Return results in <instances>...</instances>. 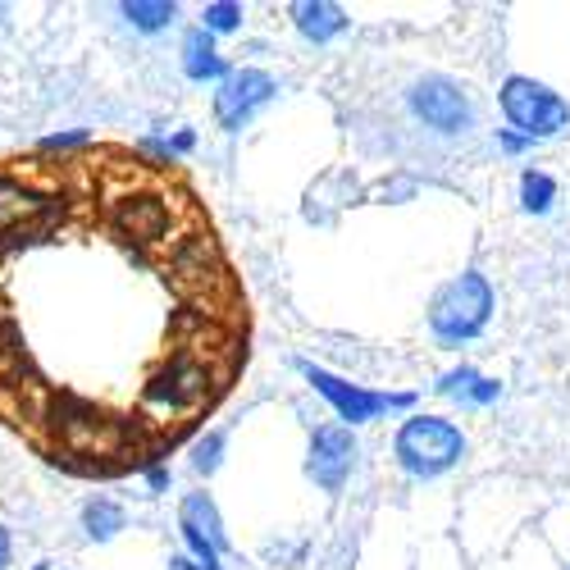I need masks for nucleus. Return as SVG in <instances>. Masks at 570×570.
<instances>
[{
    "label": "nucleus",
    "instance_id": "1",
    "mask_svg": "<svg viewBox=\"0 0 570 570\" xmlns=\"http://www.w3.org/2000/svg\"><path fill=\"white\" fill-rule=\"evenodd\" d=\"M247 356L243 278L174 160L82 132L0 160V424L46 465L156 470Z\"/></svg>",
    "mask_w": 570,
    "mask_h": 570
},
{
    "label": "nucleus",
    "instance_id": "2",
    "mask_svg": "<svg viewBox=\"0 0 570 570\" xmlns=\"http://www.w3.org/2000/svg\"><path fill=\"white\" fill-rule=\"evenodd\" d=\"M489 320H493V288H489V278L480 269L456 274L430 302V328H434V338L448 343V347L480 338L489 328Z\"/></svg>",
    "mask_w": 570,
    "mask_h": 570
},
{
    "label": "nucleus",
    "instance_id": "3",
    "mask_svg": "<svg viewBox=\"0 0 570 570\" xmlns=\"http://www.w3.org/2000/svg\"><path fill=\"white\" fill-rule=\"evenodd\" d=\"M393 452H397V465L415 474V480H439V474H448L465 456V439L443 415H411L393 439Z\"/></svg>",
    "mask_w": 570,
    "mask_h": 570
},
{
    "label": "nucleus",
    "instance_id": "4",
    "mask_svg": "<svg viewBox=\"0 0 570 570\" xmlns=\"http://www.w3.org/2000/svg\"><path fill=\"white\" fill-rule=\"evenodd\" d=\"M502 115L511 119V128H520V137H552L570 124V106L557 97L552 87L534 82V78H507L502 82Z\"/></svg>",
    "mask_w": 570,
    "mask_h": 570
},
{
    "label": "nucleus",
    "instance_id": "5",
    "mask_svg": "<svg viewBox=\"0 0 570 570\" xmlns=\"http://www.w3.org/2000/svg\"><path fill=\"white\" fill-rule=\"evenodd\" d=\"M411 110H415V119L424 128L448 132V137H456V132H465L474 124V106L465 97V87L443 78V73H430V78H420L411 87Z\"/></svg>",
    "mask_w": 570,
    "mask_h": 570
},
{
    "label": "nucleus",
    "instance_id": "6",
    "mask_svg": "<svg viewBox=\"0 0 570 570\" xmlns=\"http://www.w3.org/2000/svg\"><path fill=\"white\" fill-rule=\"evenodd\" d=\"M274 78L265 69H233L224 73L219 91H215V124L224 132H237L256 119V110H265L274 101Z\"/></svg>",
    "mask_w": 570,
    "mask_h": 570
},
{
    "label": "nucleus",
    "instance_id": "7",
    "mask_svg": "<svg viewBox=\"0 0 570 570\" xmlns=\"http://www.w3.org/2000/svg\"><path fill=\"white\" fill-rule=\"evenodd\" d=\"M302 374L315 384V393L334 406L347 424H361V420H374V415H384V411H393V406H411L415 397L411 393H370V389H356V384H347V379H338V374H328V370H320V365H306L302 361Z\"/></svg>",
    "mask_w": 570,
    "mask_h": 570
},
{
    "label": "nucleus",
    "instance_id": "8",
    "mask_svg": "<svg viewBox=\"0 0 570 570\" xmlns=\"http://www.w3.org/2000/svg\"><path fill=\"white\" fill-rule=\"evenodd\" d=\"M178 530H183V543L193 548V557L202 561V570H224V552H228V539H224V520H219V507L210 502V493H187L183 507H178Z\"/></svg>",
    "mask_w": 570,
    "mask_h": 570
},
{
    "label": "nucleus",
    "instance_id": "9",
    "mask_svg": "<svg viewBox=\"0 0 570 570\" xmlns=\"http://www.w3.org/2000/svg\"><path fill=\"white\" fill-rule=\"evenodd\" d=\"M356 465V439L347 424H324L311 439V456H306V474L324 489V493H338L347 484V474Z\"/></svg>",
    "mask_w": 570,
    "mask_h": 570
},
{
    "label": "nucleus",
    "instance_id": "10",
    "mask_svg": "<svg viewBox=\"0 0 570 570\" xmlns=\"http://www.w3.org/2000/svg\"><path fill=\"white\" fill-rule=\"evenodd\" d=\"M293 23L306 41H334L347 28V10L328 6V0H297L293 6Z\"/></svg>",
    "mask_w": 570,
    "mask_h": 570
},
{
    "label": "nucleus",
    "instance_id": "11",
    "mask_svg": "<svg viewBox=\"0 0 570 570\" xmlns=\"http://www.w3.org/2000/svg\"><path fill=\"white\" fill-rule=\"evenodd\" d=\"M183 73L193 82H206V78H219L224 73V60L215 51V37L206 28H193L183 37Z\"/></svg>",
    "mask_w": 570,
    "mask_h": 570
},
{
    "label": "nucleus",
    "instance_id": "12",
    "mask_svg": "<svg viewBox=\"0 0 570 570\" xmlns=\"http://www.w3.org/2000/svg\"><path fill=\"white\" fill-rule=\"evenodd\" d=\"M439 393H448V397H465V402H474V406H489V402L502 393V384H493V379H484V374H474L470 365H461V370L443 374Z\"/></svg>",
    "mask_w": 570,
    "mask_h": 570
},
{
    "label": "nucleus",
    "instance_id": "13",
    "mask_svg": "<svg viewBox=\"0 0 570 570\" xmlns=\"http://www.w3.org/2000/svg\"><path fill=\"white\" fill-rule=\"evenodd\" d=\"M82 525H87V534L97 539V543H106V539H115L124 530V507L110 502V498H91L82 507Z\"/></svg>",
    "mask_w": 570,
    "mask_h": 570
},
{
    "label": "nucleus",
    "instance_id": "14",
    "mask_svg": "<svg viewBox=\"0 0 570 570\" xmlns=\"http://www.w3.org/2000/svg\"><path fill=\"white\" fill-rule=\"evenodd\" d=\"M174 14H178L174 0H128V6H124V19L132 28H141V32H160Z\"/></svg>",
    "mask_w": 570,
    "mask_h": 570
},
{
    "label": "nucleus",
    "instance_id": "15",
    "mask_svg": "<svg viewBox=\"0 0 570 570\" xmlns=\"http://www.w3.org/2000/svg\"><path fill=\"white\" fill-rule=\"evenodd\" d=\"M552 197H557V183L543 169H525V174H520V206H525V210L543 215L552 206Z\"/></svg>",
    "mask_w": 570,
    "mask_h": 570
},
{
    "label": "nucleus",
    "instance_id": "16",
    "mask_svg": "<svg viewBox=\"0 0 570 570\" xmlns=\"http://www.w3.org/2000/svg\"><path fill=\"white\" fill-rule=\"evenodd\" d=\"M233 28H243V6H233V0L206 6V32H233Z\"/></svg>",
    "mask_w": 570,
    "mask_h": 570
},
{
    "label": "nucleus",
    "instance_id": "17",
    "mask_svg": "<svg viewBox=\"0 0 570 570\" xmlns=\"http://www.w3.org/2000/svg\"><path fill=\"white\" fill-rule=\"evenodd\" d=\"M219 448H224V439H219V434H210V439L202 443V456H197V470H202V474H210V470L219 465Z\"/></svg>",
    "mask_w": 570,
    "mask_h": 570
},
{
    "label": "nucleus",
    "instance_id": "18",
    "mask_svg": "<svg viewBox=\"0 0 570 570\" xmlns=\"http://www.w3.org/2000/svg\"><path fill=\"white\" fill-rule=\"evenodd\" d=\"M10 552H14V543H10V530H6V525H0V570H6V566H10Z\"/></svg>",
    "mask_w": 570,
    "mask_h": 570
},
{
    "label": "nucleus",
    "instance_id": "19",
    "mask_svg": "<svg viewBox=\"0 0 570 570\" xmlns=\"http://www.w3.org/2000/svg\"><path fill=\"white\" fill-rule=\"evenodd\" d=\"M169 570H202L193 557H169Z\"/></svg>",
    "mask_w": 570,
    "mask_h": 570
},
{
    "label": "nucleus",
    "instance_id": "20",
    "mask_svg": "<svg viewBox=\"0 0 570 570\" xmlns=\"http://www.w3.org/2000/svg\"><path fill=\"white\" fill-rule=\"evenodd\" d=\"M147 480H151V489H165V484H169V474L156 465V470H147Z\"/></svg>",
    "mask_w": 570,
    "mask_h": 570
},
{
    "label": "nucleus",
    "instance_id": "21",
    "mask_svg": "<svg viewBox=\"0 0 570 570\" xmlns=\"http://www.w3.org/2000/svg\"><path fill=\"white\" fill-rule=\"evenodd\" d=\"M502 147H507V151H520V147H525V137H515V132H507V137H502Z\"/></svg>",
    "mask_w": 570,
    "mask_h": 570
}]
</instances>
